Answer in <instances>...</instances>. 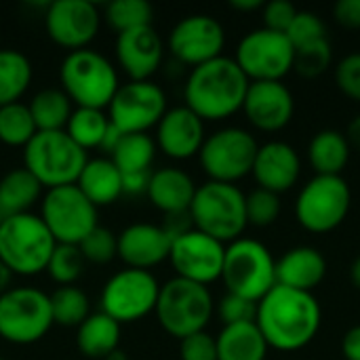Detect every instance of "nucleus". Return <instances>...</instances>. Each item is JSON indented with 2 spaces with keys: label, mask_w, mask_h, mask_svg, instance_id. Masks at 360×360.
Masks as SVG:
<instances>
[{
  "label": "nucleus",
  "mask_w": 360,
  "mask_h": 360,
  "mask_svg": "<svg viewBox=\"0 0 360 360\" xmlns=\"http://www.w3.org/2000/svg\"><path fill=\"white\" fill-rule=\"evenodd\" d=\"M78 190L99 209L110 207L118 198L124 196L122 192V173L108 156L89 158L78 181Z\"/></svg>",
  "instance_id": "a878e982"
},
{
  "label": "nucleus",
  "mask_w": 360,
  "mask_h": 360,
  "mask_svg": "<svg viewBox=\"0 0 360 360\" xmlns=\"http://www.w3.org/2000/svg\"><path fill=\"white\" fill-rule=\"evenodd\" d=\"M192 228L230 245L243 236L247 221V194L236 184L205 181L196 188L188 211Z\"/></svg>",
  "instance_id": "7ed1b4c3"
},
{
  "label": "nucleus",
  "mask_w": 360,
  "mask_h": 360,
  "mask_svg": "<svg viewBox=\"0 0 360 360\" xmlns=\"http://www.w3.org/2000/svg\"><path fill=\"white\" fill-rule=\"evenodd\" d=\"M173 238L175 232L167 224H131L118 234V257L124 262L127 268L152 272V268L169 259Z\"/></svg>",
  "instance_id": "6ab92c4d"
},
{
  "label": "nucleus",
  "mask_w": 360,
  "mask_h": 360,
  "mask_svg": "<svg viewBox=\"0 0 360 360\" xmlns=\"http://www.w3.org/2000/svg\"><path fill=\"white\" fill-rule=\"evenodd\" d=\"M114 55L129 80H152L165 59V42L154 25L116 34Z\"/></svg>",
  "instance_id": "aec40b11"
},
{
  "label": "nucleus",
  "mask_w": 360,
  "mask_h": 360,
  "mask_svg": "<svg viewBox=\"0 0 360 360\" xmlns=\"http://www.w3.org/2000/svg\"><path fill=\"white\" fill-rule=\"evenodd\" d=\"M11 283H13V274H11L8 268L0 262V295H2L4 291L11 289Z\"/></svg>",
  "instance_id": "864d4df0"
},
{
  "label": "nucleus",
  "mask_w": 360,
  "mask_h": 360,
  "mask_svg": "<svg viewBox=\"0 0 360 360\" xmlns=\"http://www.w3.org/2000/svg\"><path fill=\"white\" fill-rule=\"evenodd\" d=\"M89 160L65 131H38L23 148V169L32 173L44 190L74 186Z\"/></svg>",
  "instance_id": "0eeeda50"
},
{
  "label": "nucleus",
  "mask_w": 360,
  "mask_h": 360,
  "mask_svg": "<svg viewBox=\"0 0 360 360\" xmlns=\"http://www.w3.org/2000/svg\"><path fill=\"white\" fill-rule=\"evenodd\" d=\"M196 188L198 186L184 169L162 167L152 171L146 196L160 213H165L171 219L188 215Z\"/></svg>",
  "instance_id": "b1692460"
},
{
  "label": "nucleus",
  "mask_w": 360,
  "mask_h": 360,
  "mask_svg": "<svg viewBox=\"0 0 360 360\" xmlns=\"http://www.w3.org/2000/svg\"><path fill=\"white\" fill-rule=\"evenodd\" d=\"M120 335L122 325L97 310L76 329V348L84 359L103 360L120 348Z\"/></svg>",
  "instance_id": "bb28decb"
},
{
  "label": "nucleus",
  "mask_w": 360,
  "mask_h": 360,
  "mask_svg": "<svg viewBox=\"0 0 360 360\" xmlns=\"http://www.w3.org/2000/svg\"><path fill=\"white\" fill-rule=\"evenodd\" d=\"M154 314L162 331L181 342L207 329L215 314V302L209 287L173 276L160 285Z\"/></svg>",
  "instance_id": "423d86ee"
},
{
  "label": "nucleus",
  "mask_w": 360,
  "mask_h": 360,
  "mask_svg": "<svg viewBox=\"0 0 360 360\" xmlns=\"http://www.w3.org/2000/svg\"><path fill=\"white\" fill-rule=\"evenodd\" d=\"M230 6L238 13H253V11H262L264 2L262 0H230Z\"/></svg>",
  "instance_id": "603ef678"
},
{
  "label": "nucleus",
  "mask_w": 360,
  "mask_h": 360,
  "mask_svg": "<svg viewBox=\"0 0 360 360\" xmlns=\"http://www.w3.org/2000/svg\"><path fill=\"white\" fill-rule=\"evenodd\" d=\"M350 154L352 148L346 133L338 129H323L308 143V160L316 175H342L350 162Z\"/></svg>",
  "instance_id": "c85d7f7f"
},
{
  "label": "nucleus",
  "mask_w": 360,
  "mask_h": 360,
  "mask_svg": "<svg viewBox=\"0 0 360 360\" xmlns=\"http://www.w3.org/2000/svg\"><path fill=\"white\" fill-rule=\"evenodd\" d=\"M335 84L348 99L360 103V51L340 59L335 68Z\"/></svg>",
  "instance_id": "c03bdc74"
},
{
  "label": "nucleus",
  "mask_w": 360,
  "mask_h": 360,
  "mask_svg": "<svg viewBox=\"0 0 360 360\" xmlns=\"http://www.w3.org/2000/svg\"><path fill=\"white\" fill-rule=\"evenodd\" d=\"M34 78L27 55L17 49H0V108L21 101Z\"/></svg>",
  "instance_id": "2f4dec72"
},
{
  "label": "nucleus",
  "mask_w": 360,
  "mask_h": 360,
  "mask_svg": "<svg viewBox=\"0 0 360 360\" xmlns=\"http://www.w3.org/2000/svg\"><path fill=\"white\" fill-rule=\"evenodd\" d=\"M219 281L226 285V293L257 304L276 287V259L264 243L240 236L226 245Z\"/></svg>",
  "instance_id": "6e6552de"
},
{
  "label": "nucleus",
  "mask_w": 360,
  "mask_h": 360,
  "mask_svg": "<svg viewBox=\"0 0 360 360\" xmlns=\"http://www.w3.org/2000/svg\"><path fill=\"white\" fill-rule=\"evenodd\" d=\"M108 129H110V118H108L105 110L74 108V112L68 120L65 133L78 148L89 152V150L101 148Z\"/></svg>",
  "instance_id": "72a5a7b5"
},
{
  "label": "nucleus",
  "mask_w": 360,
  "mask_h": 360,
  "mask_svg": "<svg viewBox=\"0 0 360 360\" xmlns=\"http://www.w3.org/2000/svg\"><path fill=\"white\" fill-rule=\"evenodd\" d=\"M215 344L217 360H266L270 350L255 321L221 327Z\"/></svg>",
  "instance_id": "cd10ccee"
},
{
  "label": "nucleus",
  "mask_w": 360,
  "mask_h": 360,
  "mask_svg": "<svg viewBox=\"0 0 360 360\" xmlns=\"http://www.w3.org/2000/svg\"><path fill=\"white\" fill-rule=\"evenodd\" d=\"M103 360H129V356H127V352H124V350H120V348H118V350H114L110 356H105Z\"/></svg>",
  "instance_id": "6e6d98bb"
},
{
  "label": "nucleus",
  "mask_w": 360,
  "mask_h": 360,
  "mask_svg": "<svg viewBox=\"0 0 360 360\" xmlns=\"http://www.w3.org/2000/svg\"><path fill=\"white\" fill-rule=\"evenodd\" d=\"M57 240L38 213L4 217L0 226V262L13 276H36L46 272Z\"/></svg>",
  "instance_id": "39448f33"
},
{
  "label": "nucleus",
  "mask_w": 360,
  "mask_h": 360,
  "mask_svg": "<svg viewBox=\"0 0 360 360\" xmlns=\"http://www.w3.org/2000/svg\"><path fill=\"white\" fill-rule=\"evenodd\" d=\"M226 245L202 234L196 228H188L175 234L169 262L175 270V276L209 287L221 278Z\"/></svg>",
  "instance_id": "dca6fc26"
},
{
  "label": "nucleus",
  "mask_w": 360,
  "mask_h": 360,
  "mask_svg": "<svg viewBox=\"0 0 360 360\" xmlns=\"http://www.w3.org/2000/svg\"><path fill=\"white\" fill-rule=\"evenodd\" d=\"M346 139H348V143H350L352 150L360 152V114L350 120L348 131H346Z\"/></svg>",
  "instance_id": "3c124183"
},
{
  "label": "nucleus",
  "mask_w": 360,
  "mask_h": 360,
  "mask_svg": "<svg viewBox=\"0 0 360 360\" xmlns=\"http://www.w3.org/2000/svg\"><path fill=\"white\" fill-rule=\"evenodd\" d=\"M101 15L116 34H122L135 27L152 25L154 8L146 0H112L105 4Z\"/></svg>",
  "instance_id": "e433bc0d"
},
{
  "label": "nucleus",
  "mask_w": 360,
  "mask_h": 360,
  "mask_svg": "<svg viewBox=\"0 0 360 360\" xmlns=\"http://www.w3.org/2000/svg\"><path fill=\"white\" fill-rule=\"evenodd\" d=\"M333 15L340 25L360 30V0H340L333 6Z\"/></svg>",
  "instance_id": "de8ad7c7"
},
{
  "label": "nucleus",
  "mask_w": 360,
  "mask_h": 360,
  "mask_svg": "<svg viewBox=\"0 0 360 360\" xmlns=\"http://www.w3.org/2000/svg\"><path fill=\"white\" fill-rule=\"evenodd\" d=\"M156 141L148 133H131L122 135L112 154L108 156L122 175H139L152 173V165L156 160Z\"/></svg>",
  "instance_id": "7c9ffc66"
},
{
  "label": "nucleus",
  "mask_w": 360,
  "mask_h": 360,
  "mask_svg": "<svg viewBox=\"0 0 360 360\" xmlns=\"http://www.w3.org/2000/svg\"><path fill=\"white\" fill-rule=\"evenodd\" d=\"M251 80L238 68L234 57H217L192 68L184 84V99L198 118L217 122L243 110Z\"/></svg>",
  "instance_id": "f03ea898"
},
{
  "label": "nucleus",
  "mask_w": 360,
  "mask_h": 360,
  "mask_svg": "<svg viewBox=\"0 0 360 360\" xmlns=\"http://www.w3.org/2000/svg\"><path fill=\"white\" fill-rule=\"evenodd\" d=\"M342 354L346 360H360V325L350 327L342 338Z\"/></svg>",
  "instance_id": "09e8293b"
},
{
  "label": "nucleus",
  "mask_w": 360,
  "mask_h": 360,
  "mask_svg": "<svg viewBox=\"0 0 360 360\" xmlns=\"http://www.w3.org/2000/svg\"><path fill=\"white\" fill-rule=\"evenodd\" d=\"M152 173H139V175H122V192L124 196H141L148 192Z\"/></svg>",
  "instance_id": "8fccbe9b"
},
{
  "label": "nucleus",
  "mask_w": 360,
  "mask_h": 360,
  "mask_svg": "<svg viewBox=\"0 0 360 360\" xmlns=\"http://www.w3.org/2000/svg\"><path fill=\"white\" fill-rule=\"evenodd\" d=\"M323 323V310L314 293L276 285L257 302L255 325L268 346L281 352H297L314 342Z\"/></svg>",
  "instance_id": "f257e3e1"
},
{
  "label": "nucleus",
  "mask_w": 360,
  "mask_h": 360,
  "mask_svg": "<svg viewBox=\"0 0 360 360\" xmlns=\"http://www.w3.org/2000/svg\"><path fill=\"white\" fill-rule=\"evenodd\" d=\"M226 46V30L224 25L205 13L188 15L179 19L169 34V51L171 55L190 68H198L211 59L224 55Z\"/></svg>",
  "instance_id": "a211bd4d"
},
{
  "label": "nucleus",
  "mask_w": 360,
  "mask_h": 360,
  "mask_svg": "<svg viewBox=\"0 0 360 360\" xmlns=\"http://www.w3.org/2000/svg\"><path fill=\"white\" fill-rule=\"evenodd\" d=\"M158 278L148 270L122 268L108 278L99 295V310L118 325H131L156 310Z\"/></svg>",
  "instance_id": "ddd939ff"
},
{
  "label": "nucleus",
  "mask_w": 360,
  "mask_h": 360,
  "mask_svg": "<svg viewBox=\"0 0 360 360\" xmlns=\"http://www.w3.org/2000/svg\"><path fill=\"white\" fill-rule=\"evenodd\" d=\"M300 8H295V4H291L289 0H272L268 4H264L262 13H264V27L272 30V32H287L291 21L295 19Z\"/></svg>",
  "instance_id": "49530a36"
},
{
  "label": "nucleus",
  "mask_w": 360,
  "mask_h": 360,
  "mask_svg": "<svg viewBox=\"0 0 360 360\" xmlns=\"http://www.w3.org/2000/svg\"><path fill=\"white\" fill-rule=\"evenodd\" d=\"M84 262L95 266H105L114 257H118V234H114L105 226H97L80 245H78Z\"/></svg>",
  "instance_id": "58836bf2"
},
{
  "label": "nucleus",
  "mask_w": 360,
  "mask_h": 360,
  "mask_svg": "<svg viewBox=\"0 0 360 360\" xmlns=\"http://www.w3.org/2000/svg\"><path fill=\"white\" fill-rule=\"evenodd\" d=\"M42 186L23 167L11 169L0 177V211L4 217L32 213V207L42 200Z\"/></svg>",
  "instance_id": "c756f323"
},
{
  "label": "nucleus",
  "mask_w": 360,
  "mask_h": 360,
  "mask_svg": "<svg viewBox=\"0 0 360 360\" xmlns=\"http://www.w3.org/2000/svg\"><path fill=\"white\" fill-rule=\"evenodd\" d=\"M327 276L325 255L308 245L293 247L276 262V285L312 293Z\"/></svg>",
  "instance_id": "393cba45"
},
{
  "label": "nucleus",
  "mask_w": 360,
  "mask_h": 360,
  "mask_svg": "<svg viewBox=\"0 0 360 360\" xmlns=\"http://www.w3.org/2000/svg\"><path fill=\"white\" fill-rule=\"evenodd\" d=\"M38 131H65L74 103L61 89H42L27 103Z\"/></svg>",
  "instance_id": "473e14b6"
},
{
  "label": "nucleus",
  "mask_w": 360,
  "mask_h": 360,
  "mask_svg": "<svg viewBox=\"0 0 360 360\" xmlns=\"http://www.w3.org/2000/svg\"><path fill=\"white\" fill-rule=\"evenodd\" d=\"M51 295L36 287H11L0 295V340L32 346L53 329Z\"/></svg>",
  "instance_id": "1a4fd4ad"
},
{
  "label": "nucleus",
  "mask_w": 360,
  "mask_h": 360,
  "mask_svg": "<svg viewBox=\"0 0 360 360\" xmlns=\"http://www.w3.org/2000/svg\"><path fill=\"white\" fill-rule=\"evenodd\" d=\"M285 34H287L289 42L293 44V49H300V46H306L310 42L327 38V25L316 13L297 11L295 19L291 21V25Z\"/></svg>",
  "instance_id": "79ce46f5"
},
{
  "label": "nucleus",
  "mask_w": 360,
  "mask_h": 360,
  "mask_svg": "<svg viewBox=\"0 0 360 360\" xmlns=\"http://www.w3.org/2000/svg\"><path fill=\"white\" fill-rule=\"evenodd\" d=\"M257 139L243 127H224L207 135L198 162L209 181L238 184L253 171Z\"/></svg>",
  "instance_id": "9b49d317"
},
{
  "label": "nucleus",
  "mask_w": 360,
  "mask_h": 360,
  "mask_svg": "<svg viewBox=\"0 0 360 360\" xmlns=\"http://www.w3.org/2000/svg\"><path fill=\"white\" fill-rule=\"evenodd\" d=\"M219 321L224 323V327L228 325H238V323H253L257 316V304L251 300H245L240 295L234 293H226L217 308H215Z\"/></svg>",
  "instance_id": "37998d69"
},
{
  "label": "nucleus",
  "mask_w": 360,
  "mask_h": 360,
  "mask_svg": "<svg viewBox=\"0 0 360 360\" xmlns=\"http://www.w3.org/2000/svg\"><path fill=\"white\" fill-rule=\"evenodd\" d=\"M2 221H4V213L0 211V226H2Z\"/></svg>",
  "instance_id": "4d7b16f0"
},
{
  "label": "nucleus",
  "mask_w": 360,
  "mask_h": 360,
  "mask_svg": "<svg viewBox=\"0 0 360 360\" xmlns=\"http://www.w3.org/2000/svg\"><path fill=\"white\" fill-rule=\"evenodd\" d=\"M0 360H6V359H0Z\"/></svg>",
  "instance_id": "13d9d810"
},
{
  "label": "nucleus",
  "mask_w": 360,
  "mask_h": 360,
  "mask_svg": "<svg viewBox=\"0 0 360 360\" xmlns=\"http://www.w3.org/2000/svg\"><path fill=\"white\" fill-rule=\"evenodd\" d=\"M167 93L154 80H129L118 86L105 108L110 124L122 135L148 133L167 114Z\"/></svg>",
  "instance_id": "4468645a"
},
{
  "label": "nucleus",
  "mask_w": 360,
  "mask_h": 360,
  "mask_svg": "<svg viewBox=\"0 0 360 360\" xmlns=\"http://www.w3.org/2000/svg\"><path fill=\"white\" fill-rule=\"evenodd\" d=\"M51 310H53V323L59 327H80L86 316L91 314V300L89 295L76 287H59L51 295Z\"/></svg>",
  "instance_id": "f704fd0d"
},
{
  "label": "nucleus",
  "mask_w": 360,
  "mask_h": 360,
  "mask_svg": "<svg viewBox=\"0 0 360 360\" xmlns=\"http://www.w3.org/2000/svg\"><path fill=\"white\" fill-rule=\"evenodd\" d=\"M234 61L251 82L283 80L293 70L295 49L287 34L257 27L240 38Z\"/></svg>",
  "instance_id": "2eb2a0df"
},
{
  "label": "nucleus",
  "mask_w": 360,
  "mask_h": 360,
  "mask_svg": "<svg viewBox=\"0 0 360 360\" xmlns=\"http://www.w3.org/2000/svg\"><path fill=\"white\" fill-rule=\"evenodd\" d=\"M84 272V257L78 247L74 245H57L51 262L46 266V274L51 281H55L59 287L74 285Z\"/></svg>",
  "instance_id": "4c0bfd02"
},
{
  "label": "nucleus",
  "mask_w": 360,
  "mask_h": 360,
  "mask_svg": "<svg viewBox=\"0 0 360 360\" xmlns=\"http://www.w3.org/2000/svg\"><path fill=\"white\" fill-rule=\"evenodd\" d=\"M38 215L57 245L78 247L99 226V209L78 190L76 184L46 190L42 194Z\"/></svg>",
  "instance_id": "f8f14e48"
},
{
  "label": "nucleus",
  "mask_w": 360,
  "mask_h": 360,
  "mask_svg": "<svg viewBox=\"0 0 360 360\" xmlns=\"http://www.w3.org/2000/svg\"><path fill=\"white\" fill-rule=\"evenodd\" d=\"M101 19L99 6L91 0H55L44 11V30L57 46L72 53L89 49L99 34Z\"/></svg>",
  "instance_id": "f3484780"
},
{
  "label": "nucleus",
  "mask_w": 360,
  "mask_h": 360,
  "mask_svg": "<svg viewBox=\"0 0 360 360\" xmlns=\"http://www.w3.org/2000/svg\"><path fill=\"white\" fill-rule=\"evenodd\" d=\"M179 359L181 360H217L215 338L207 331L188 335L179 342Z\"/></svg>",
  "instance_id": "a18cd8bd"
},
{
  "label": "nucleus",
  "mask_w": 360,
  "mask_h": 360,
  "mask_svg": "<svg viewBox=\"0 0 360 360\" xmlns=\"http://www.w3.org/2000/svg\"><path fill=\"white\" fill-rule=\"evenodd\" d=\"M251 175L257 181V188L283 194L297 184L302 175V158L291 143L272 139L257 148Z\"/></svg>",
  "instance_id": "5701e85b"
},
{
  "label": "nucleus",
  "mask_w": 360,
  "mask_h": 360,
  "mask_svg": "<svg viewBox=\"0 0 360 360\" xmlns=\"http://www.w3.org/2000/svg\"><path fill=\"white\" fill-rule=\"evenodd\" d=\"M38 133L27 103H8L0 108V143L6 148H25Z\"/></svg>",
  "instance_id": "c9c22d12"
},
{
  "label": "nucleus",
  "mask_w": 360,
  "mask_h": 360,
  "mask_svg": "<svg viewBox=\"0 0 360 360\" xmlns=\"http://www.w3.org/2000/svg\"><path fill=\"white\" fill-rule=\"evenodd\" d=\"M243 112L255 129L264 133H276L291 122L295 99L291 89L283 80L251 82L243 103Z\"/></svg>",
  "instance_id": "412c9836"
},
{
  "label": "nucleus",
  "mask_w": 360,
  "mask_h": 360,
  "mask_svg": "<svg viewBox=\"0 0 360 360\" xmlns=\"http://www.w3.org/2000/svg\"><path fill=\"white\" fill-rule=\"evenodd\" d=\"M352 207V190L342 175H314L300 190L295 217L312 234H327L340 228Z\"/></svg>",
  "instance_id": "9d476101"
},
{
  "label": "nucleus",
  "mask_w": 360,
  "mask_h": 360,
  "mask_svg": "<svg viewBox=\"0 0 360 360\" xmlns=\"http://www.w3.org/2000/svg\"><path fill=\"white\" fill-rule=\"evenodd\" d=\"M350 281H352V285L360 291V255L352 262V266H350Z\"/></svg>",
  "instance_id": "5fc2aeb1"
},
{
  "label": "nucleus",
  "mask_w": 360,
  "mask_h": 360,
  "mask_svg": "<svg viewBox=\"0 0 360 360\" xmlns=\"http://www.w3.org/2000/svg\"><path fill=\"white\" fill-rule=\"evenodd\" d=\"M281 194H274L264 188H255L247 194V221L255 228L272 226L281 215Z\"/></svg>",
  "instance_id": "a19ab883"
},
{
  "label": "nucleus",
  "mask_w": 360,
  "mask_h": 360,
  "mask_svg": "<svg viewBox=\"0 0 360 360\" xmlns=\"http://www.w3.org/2000/svg\"><path fill=\"white\" fill-rule=\"evenodd\" d=\"M59 84L74 108L105 110L116 95L120 80L116 65L105 55L82 49L72 51L61 59Z\"/></svg>",
  "instance_id": "20e7f679"
},
{
  "label": "nucleus",
  "mask_w": 360,
  "mask_h": 360,
  "mask_svg": "<svg viewBox=\"0 0 360 360\" xmlns=\"http://www.w3.org/2000/svg\"><path fill=\"white\" fill-rule=\"evenodd\" d=\"M331 57H333L331 42H329V38H323V40H316V42L295 49L293 68L304 78H316L327 72V68L331 65Z\"/></svg>",
  "instance_id": "ea45409f"
},
{
  "label": "nucleus",
  "mask_w": 360,
  "mask_h": 360,
  "mask_svg": "<svg viewBox=\"0 0 360 360\" xmlns=\"http://www.w3.org/2000/svg\"><path fill=\"white\" fill-rule=\"evenodd\" d=\"M207 139L205 120L198 118L188 105L169 108L156 124V148L171 160H190L198 156Z\"/></svg>",
  "instance_id": "4be33fe9"
}]
</instances>
